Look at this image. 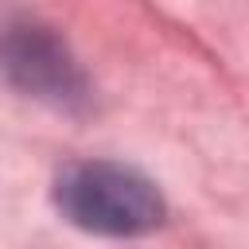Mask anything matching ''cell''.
Returning <instances> with one entry per match:
<instances>
[{
    "instance_id": "2",
    "label": "cell",
    "mask_w": 249,
    "mask_h": 249,
    "mask_svg": "<svg viewBox=\"0 0 249 249\" xmlns=\"http://www.w3.org/2000/svg\"><path fill=\"white\" fill-rule=\"evenodd\" d=\"M0 74L23 97L51 109L78 113L89 105V78L70 47L35 19H8L0 27Z\"/></svg>"
},
{
    "instance_id": "1",
    "label": "cell",
    "mask_w": 249,
    "mask_h": 249,
    "mask_svg": "<svg viewBox=\"0 0 249 249\" xmlns=\"http://www.w3.org/2000/svg\"><path fill=\"white\" fill-rule=\"evenodd\" d=\"M54 206L70 226L101 237H140L160 230L167 218V202L156 183L113 160L66 163L54 179Z\"/></svg>"
}]
</instances>
